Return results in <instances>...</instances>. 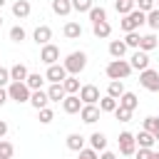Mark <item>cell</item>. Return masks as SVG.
Returning <instances> with one entry per match:
<instances>
[{
	"instance_id": "cell-49",
	"label": "cell",
	"mask_w": 159,
	"mask_h": 159,
	"mask_svg": "<svg viewBox=\"0 0 159 159\" xmlns=\"http://www.w3.org/2000/svg\"><path fill=\"white\" fill-rule=\"evenodd\" d=\"M5 2H7V0H0V7H2V5H5Z\"/></svg>"
},
{
	"instance_id": "cell-22",
	"label": "cell",
	"mask_w": 159,
	"mask_h": 159,
	"mask_svg": "<svg viewBox=\"0 0 159 159\" xmlns=\"http://www.w3.org/2000/svg\"><path fill=\"white\" fill-rule=\"evenodd\" d=\"M67 149H72V152H82V149H84V137H82L80 132H72V134L67 137Z\"/></svg>"
},
{
	"instance_id": "cell-35",
	"label": "cell",
	"mask_w": 159,
	"mask_h": 159,
	"mask_svg": "<svg viewBox=\"0 0 159 159\" xmlns=\"http://www.w3.org/2000/svg\"><path fill=\"white\" fill-rule=\"evenodd\" d=\"M92 7H94L92 0H72V10H77V12H89Z\"/></svg>"
},
{
	"instance_id": "cell-13",
	"label": "cell",
	"mask_w": 159,
	"mask_h": 159,
	"mask_svg": "<svg viewBox=\"0 0 159 159\" xmlns=\"http://www.w3.org/2000/svg\"><path fill=\"white\" fill-rule=\"evenodd\" d=\"M129 65H132V70H147L149 67V55L144 52V50H137L134 55H132V60H129Z\"/></svg>"
},
{
	"instance_id": "cell-29",
	"label": "cell",
	"mask_w": 159,
	"mask_h": 159,
	"mask_svg": "<svg viewBox=\"0 0 159 159\" xmlns=\"http://www.w3.org/2000/svg\"><path fill=\"white\" fill-rule=\"evenodd\" d=\"M42 82H45V77H42L40 72H30L27 80H25V84H27L30 89H42Z\"/></svg>"
},
{
	"instance_id": "cell-5",
	"label": "cell",
	"mask_w": 159,
	"mask_h": 159,
	"mask_svg": "<svg viewBox=\"0 0 159 159\" xmlns=\"http://www.w3.org/2000/svg\"><path fill=\"white\" fill-rule=\"evenodd\" d=\"M139 84L149 92H159V70H152V67L142 70L139 72Z\"/></svg>"
},
{
	"instance_id": "cell-20",
	"label": "cell",
	"mask_w": 159,
	"mask_h": 159,
	"mask_svg": "<svg viewBox=\"0 0 159 159\" xmlns=\"http://www.w3.org/2000/svg\"><path fill=\"white\" fill-rule=\"evenodd\" d=\"M134 137H137V147H144V149H152L154 142H157V137H154L152 132H147V129H142V132L134 134Z\"/></svg>"
},
{
	"instance_id": "cell-44",
	"label": "cell",
	"mask_w": 159,
	"mask_h": 159,
	"mask_svg": "<svg viewBox=\"0 0 159 159\" xmlns=\"http://www.w3.org/2000/svg\"><path fill=\"white\" fill-rule=\"evenodd\" d=\"M134 157H137V159H152V149L139 147V152H134Z\"/></svg>"
},
{
	"instance_id": "cell-43",
	"label": "cell",
	"mask_w": 159,
	"mask_h": 159,
	"mask_svg": "<svg viewBox=\"0 0 159 159\" xmlns=\"http://www.w3.org/2000/svg\"><path fill=\"white\" fill-rule=\"evenodd\" d=\"M12 80H10V70H5V67H0V87H5V84H10Z\"/></svg>"
},
{
	"instance_id": "cell-46",
	"label": "cell",
	"mask_w": 159,
	"mask_h": 159,
	"mask_svg": "<svg viewBox=\"0 0 159 159\" xmlns=\"http://www.w3.org/2000/svg\"><path fill=\"white\" fill-rule=\"evenodd\" d=\"M5 134H7V122H5V119H0V139H2Z\"/></svg>"
},
{
	"instance_id": "cell-50",
	"label": "cell",
	"mask_w": 159,
	"mask_h": 159,
	"mask_svg": "<svg viewBox=\"0 0 159 159\" xmlns=\"http://www.w3.org/2000/svg\"><path fill=\"white\" fill-rule=\"evenodd\" d=\"M0 27H2V15H0Z\"/></svg>"
},
{
	"instance_id": "cell-25",
	"label": "cell",
	"mask_w": 159,
	"mask_h": 159,
	"mask_svg": "<svg viewBox=\"0 0 159 159\" xmlns=\"http://www.w3.org/2000/svg\"><path fill=\"white\" fill-rule=\"evenodd\" d=\"M157 45H159V40H157V35H154V32H149V35H142V42H139V50H144V52H152V50H157Z\"/></svg>"
},
{
	"instance_id": "cell-38",
	"label": "cell",
	"mask_w": 159,
	"mask_h": 159,
	"mask_svg": "<svg viewBox=\"0 0 159 159\" xmlns=\"http://www.w3.org/2000/svg\"><path fill=\"white\" fill-rule=\"evenodd\" d=\"M147 25L152 30H159V7H154V10L147 12Z\"/></svg>"
},
{
	"instance_id": "cell-16",
	"label": "cell",
	"mask_w": 159,
	"mask_h": 159,
	"mask_svg": "<svg viewBox=\"0 0 159 159\" xmlns=\"http://www.w3.org/2000/svg\"><path fill=\"white\" fill-rule=\"evenodd\" d=\"M50 7H52V12H55V15L67 17V15L72 12V0H52V2H50Z\"/></svg>"
},
{
	"instance_id": "cell-41",
	"label": "cell",
	"mask_w": 159,
	"mask_h": 159,
	"mask_svg": "<svg viewBox=\"0 0 159 159\" xmlns=\"http://www.w3.org/2000/svg\"><path fill=\"white\" fill-rule=\"evenodd\" d=\"M154 7H157V0H137V10H142V12H149Z\"/></svg>"
},
{
	"instance_id": "cell-28",
	"label": "cell",
	"mask_w": 159,
	"mask_h": 159,
	"mask_svg": "<svg viewBox=\"0 0 159 159\" xmlns=\"http://www.w3.org/2000/svg\"><path fill=\"white\" fill-rule=\"evenodd\" d=\"M127 89H124V84H122V80H109V87H107V94L109 97H114V99H119L122 94H124Z\"/></svg>"
},
{
	"instance_id": "cell-10",
	"label": "cell",
	"mask_w": 159,
	"mask_h": 159,
	"mask_svg": "<svg viewBox=\"0 0 159 159\" xmlns=\"http://www.w3.org/2000/svg\"><path fill=\"white\" fill-rule=\"evenodd\" d=\"M82 99H80V94H67L65 99H62V109L67 112V114H80V109H82Z\"/></svg>"
},
{
	"instance_id": "cell-40",
	"label": "cell",
	"mask_w": 159,
	"mask_h": 159,
	"mask_svg": "<svg viewBox=\"0 0 159 159\" xmlns=\"http://www.w3.org/2000/svg\"><path fill=\"white\" fill-rule=\"evenodd\" d=\"M37 112H40V122H42V124H50V122L55 119V112H52L50 107H42V109H37Z\"/></svg>"
},
{
	"instance_id": "cell-7",
	"label": "cell",
	"mask_w": 159,
	"mask_h": 159,
	"mask_svg": "<svg viewBox=\"0 0 159 159\" xmlns=\"http://www.w3.org/2000/svg\"><path fill=\"white\" fill-rule=\"evenodd\" d=\"M80 99L84 102V104H99V87L97 84H82L80 87Z\"/></svg>"
},
{
	"instance_id": "cell-8",
	"label": "cell",
	"mask_w": 159,
	"mask_h": 159,
	"mask_svg": "<svg viewBox=\"0 0 159 159\" xmlns=\"http://www.w3.org/2000/svg\"><path fill=\"white\" fill-rule=\"evenodd\" d=\"M40 60H42L47 67H50V65H57V60H60V47L52 45V42L42 45V50H40Z\"/></svg>"
},
{
	"instance_id": "cell-48",
	"label": "cell",
	"mask_w": 159,
	"mask_h": 159,
	"mask_svg": "<svg viewBox=\"0 0 159 159\" xmlns=\"http://www.w3.org/2000/svg\"><path fill=\"white\" fill-rule=\"evenodd\" d=\"M152 159H159V152H152Z\"/></svg>"
},
{
	"instance_id": "cell-19",
	"label": "cell",
	"mask_w": 159,
	"mask_h": 159,
	"mask_svg": "<svg viewBox=\"0 0 159 159\" xmlns=\"http://www.w3.org/2000/svg\"><path fill=\"white\" fill-rule=\"evenodd\" d=\"M47 94H50V102H62V99L67 97V92H65L62 82H52V84H50V89H47Z\"/></svg>"
},
{
	"instance_id": "cell-36",
	"label": "cell",
	"mask_w": 159,
	"mask_h": 159,
	"mask_svg": "<svg viewBox=\"0 0 159 159\" xmlns=\"http://www.w3.org/2000/svg\"><path fill=\"white\" fill-rule=\"evenodd\" d=\"M25 35H27V32H25V27H22V25L10 27V40H12V42H22V40H25Z\"/></svg>"
},
{
	"instance_id": "cell-9",
	"label": "cell",
	"mask_w": 159,
	"mask_h": 159,
	"mask_svg": "<svg viewBox=\"0 0 159 159\" xmlns=\"http://www.w3.org/2000/svg\"><path fill=\"white\" fill-rule=\"evenodd\" d=\"M99 114H102L99 104H82V109H80V117H82L84 124H94L99 119Z\"/></svg>"
},
{
	"instance_id": "cell-21",
	"label": "cell",
	"mask_w": 159,
	"mask_h": 159,
	"mask_svg": "<svg viewBox=\"0 0 159 159\" xmlns=\"http://www.w3.org/2000/svg\"><path fill=\"white\" fill-rule=\"evenodd\" d=\"M124 52H127V42H124V40H112V42H109V55H112L114 60H122Z\"/></svg>"
},
{
	"instance_id": "cell-11",
	"label": "cell",
	"mask_w": 159,
	"mask_h": 159,
	"mask_svg": "<svg viewBox=\"0 0 159 159\" xmlns=\"http://www.w3.org/2000/svg\"><path fill=\"white\" fill-rule=\"evenodd\" d=\"M65 77H67V70H65V65H50L47 67V72H45V80H50V82H65Z\"/></svg>"
},
{
	"instance_id": "cell-27",
	"label": "cell",
	"mask_w": 159,
	"mask_h": 159,
	"mask_svg": "<svg viewBox=\"0 0 159 159\" xmlns=\"http://www.w3.org/2000/svg\"><path fill=\"white\" fill-rule=\"evenodd\" d=\"M62 87H65L67 94H77V92H80V80H77V75H67L65 82H62Z\"/></svg>"
},
{
	"instance_id": "cell-14",
	"label": "cell",
	"mask_w": 159,
	"mask_h": 159,
	"mask_svg": "<svg viewBox=\"0 0 159 159\" xmlns=\"http://www.w3.org/2000/svg\"><path fill=\"white\" fill-rule=\"evenodd\" d=\"M30 12H32L30 0H15V2H12V15H15L17 20H25Z\"/></svg>"
},
{
	"instance_id": "cell-23",
	"label": "cell",
	"mask_w": 159,
	"mask_h": 159,
	"mask_svg": "<svg viewBox=\"0 0 159 159\" xmlns=\"http://www.w3.org/2000/svg\"><path fill=\"white\" fill-rule=\"evenodd\" d=\"M89 147H92L94 152H104V149H107V137H104L102 132H92V137H89Z\"/></svg>"
},
{
	"instance_id": "cell-26",
	"label": "cell",
	"mask_w": 159,
	"mask_h": 159,
	"mask_svg": "<svg viewBox=\"0 0 159 159\" xmlns=\"http://www.w3.org/2000/svg\"><path fill=\"white\" fill-rule=\"evenodd\" d=\"M119 107H127V109H132V112H134V109L139 107L137 94H134V92H124V94L119 97Z\"/></svg>"
},
{
	"instance_id": "cell-51",
	"label": "cell",
	"mask_w": 159,
	"mask_h": 159,
	"mask_svg": "<svg viewBox=\"0 0 159 159\" xmlns=\"http://www.w3.org/2000/svg\"><path fill=\"white\" fill-rule=\"evenodd\" d=\"M157 7H159V0H157Z\"/></svg>"
},
{
	"instance_id": "cell-1",
	"label": "cell",
	"mask_w": 159,
	"mask_h": 159,
	"mask_svg": "<svg viewBox=\"0 0 159 159\" xmlns=\"http://www.w3.org/2000/svg\"><path fill=\"white\" fill-rule=\"evenodd\" d=\"M147 22V12H142V10H132V12H127L124 15V20L119 22V27L124 30V32H134V30H139L142 25Z\"/></svg>"
},
{
	"instance_id": "cell-31",
	"label": "cell",
	"mask_w": 159,
	"mask_h": 159,
	"mask_svg": "<svg viewBox=\"0 0 159 159\" xmlns=\"http://www.w3.org/2000/svg\"><path fill=\"white\" fill-rule=\"evenodd\" d=\"M117 107H119V99H114V97H109V94L99 99V109H102V112H114Z\"/></svg>"
},
{
	"instance_id": "cell-32",
	"label": "cell",
	"mask_w": 159,
	"mask_h": 159,
	"mask_svg": "<svg viewBox=\"0 0 159 159\" xmlns=\"http://www.w3.org/2000/svg\"><path fill=\"white\" fill-rule=\"evenodd\" d=\"M134 5H137V0H117V2H114V10H117L119 15H127V12L134 10Z\"/></svg>"
},
{
	"instance_id": "cell-42",
	"label": "cell",
	"mask_w": 159,
	"mask_h": 159,
	"mask_svg": "<svg viewBox=\"0 0 159 159\" xmlns=\"http://www.w3.org/2000/svg\"><path fill=\"white\" fill-rule=\"evenodd\" d=\"M77 154H80L77 159H99V152H94L92 147H89V149L84 147V149H82V152H77Z\"/></svg>"
},
{
	"instance_id": "cell-12",
	"label": "cell",
	"mask_w": 159,
	"mask_h": 159,
	"mask_svg": "<svg viewBox=\"0 0 159 159\" xmlns=\"http://www.w3.org/2000/svg\"><path fill=\"white\" fill-rule=\"evenodd\" d=\"M32 40H35L37 45H47V42L52 40V27H50V25H37L35 32H32Z\"/></svg>"
},
{
	"instance_id": "cell-6",
	"label": "cell",
	"mask_w": 159,
	"mask_h": 159,
	"mask_svg": "<svg viewBox=\"0 0 159 159\" xmlns=\"http://www.w3.org/2000/svg\"><path fill=\"white\" fill-rule=\"evenodd\" d=\"M119 154H124V157H134V152H137V137L132 134V132H119Z\"/></svg>"
},
{
	"instance_id": "cell-17",
	"label": "cell",
	"mask_w": 159,
	"mask_h": 159,
	"mask_svg": "<svg viewBox=\"0 0 159 159\" xmlns=\"http://www.w3.org/2000/svg\"><path fill=\"white\" fill-rule=\"evenodd\" d=\"M62 32H65V37H67V40H80V37H82V25H80V22H75V20H70V22L65 25V30H62Z\"/></svg>"
},
{
	"instance_id": "cell-3",
	"label": "cell",
	"mask_w": 159,
	"mask_h": 159,
	"mask_svg": "<svg viewBox=\"0 0 159 159\" xmlns=\"http://www.w3.org/2000/svg\"><path fill=\"white\" fill-rule=\"evenodd\" d=\"M104 72H107L109 80H127V77L132 75V65H129L127 60H112Z\"/></svg>"
},
{
	"instance_id": "cell-39",
	"label": "cell",
	"mask_w": 159,
	"mask_h": 159,
	"mask_svg": "<svg viewBox=\"0 0 159 159\" xmlns=\"http://www.w3.org/2000/svg\"><path fill=\"white\" fill-rule=\"evenodd\" d=\"M132 114H134V112H132V109H127V107H117V109H114V117H117L119 122H129V119H132Z\"/></svg>"
},
{
	"instance_id": "cell-34",
	"label": "cell",
	"mask_w": 159,
	"mask_h": 159,
	"mask_svg": "<svg viewBox=\"0 0 159 159\" xmlns=\"http://www.w3.org/2000/svg\"><path fill=\"white\" fill-rule=\"evenodd\" d=\"M12 154H15V147L7 139H0V159H12Z\"/></svg>"
},
{
	"instance_id": "cell-37",
	"label": "cell",
	"mask_w": 159,
	"mask_h": 159,
	"mask_svg": "<svg viewBox=\"0 0 159 159\" xmlns=\"http://www.w3.org/2000/svg\"><path fill=\"white\" fill-rule=\"evenodd\" d=\"M124 42H127V47H134V50H139V42H142V35L134 30V32H127V37H124Z\"/></svg>"
},
{
	"instance_id": "cell-2",
	"label": "cell",
	"mask_w": 159,
	"mask_h": 159,
	"mask_svg": "<svg viewBox=\"0 0 159 159\" xmlns=\"http://www.w3.org/2000/svg\"><path fill=\"white\" fill-rule=\"evenodd\" d=\"M62 65H65L67 75H80V72L87 67V55H84L82 50H77V52H70V55H67V60H65Z\"/></svg>"
},
{
	"instance_id": "cell-24",
	"label": "cell",
	"mask_w": 159,
	"mask_h": 159,
	"mask_svg": "<svg viewBox=\"0 0 159 159\" xmlns=\"http://www.w3.org/2000/svg\"><path fill=\"white\" fill-rule=\"evenodd\" d=\"M92 32H94V37L104 40V37L112 35V25H109L107 20H104V22H94V25H92Z\"/></svg>"
},
{
	"instance_id": "cell-47",
	"label": "cell",
	"mask_w": 159,
	"mask_h": 159,
	"mask_svg": "<svg viewBox=\"0 0 159 159\" xmlns=\"http://www.w3.org/2000/svg\"><path fill=\"white\" fill-rule=\"evenodd\" d=\"M99 159H117V154H114V152H107V149H104V152L99 154Z\"/></svg>"
},
{
	"instance_id": "cell-18",
	"label": "cell",
	"mask_w": 159,
	"mask_h": 159,
	"mask_svg": "<svg viewBox=\"0 0 159 159\" xmlns=\"http://www.w3.org/2000/svg\"><path fill=\"white\" fill-rule=\"evenodd\" d=\"M27 75H30V72H27V67H25L22 62H17V65L10 67V80H12V82H25Z\"/></svg>"
},
{
	"instance_id": "cell-15",
	"label": "cell",
	"mask_w": 159,
	"mask_h": 159,
	"mask_svg": "<svg viewBox=\"0 0 159 159\" xmlns=\"http://www.w3.org/2000/svg\"><path fill=\"white\" fill-rule=\"evenodd\" d=\"M47 102H50V94H47V92H42V89H32V94H30V104H32L35 109L47 107Z\"/></svg>"
},
{
	"instance_id": "cell-45",
	"label": "cell",
	"mask_w": 159,
	"mask_h": 159,
	"mask_svg": "<svg viewBox=\"0 0 159 159\" xmlns=\"http://www.w3.org/2000/svg\"><path fill=\"white\" fill-rule=\"evenodd\" d=\"M7 99H10V97H7V89H5V87H0V107H2Z\"/></svg>"
},
{
	"instance_id": "cell-33",
	"label": "cell",
	"mask_w": 159,
	"mask_h": 159,
	"mask_svg": "<svg viewBox=\"0 0 159 159\" xmlns=\"http://www.w3.org/2000/svg\"><path fill=\"white\" fill-rule=\"evenodd\" d=\"M144 129L152 132V134L159 139V117H147V119H144Z\"/></svg>"
},
{
	"instance_id": "cell-4",
	"label": "cell",
	"mask_w": 159,
	"mask_h": 159,
	"mask_svg": "<svg viewBox=\"0 0 159 159\" xmlns=\"http://www.w3.org/2000/svg\"><path fill=\"white\" fill-rule=\"evenodd\" d=\"M30 94H32V89H30L25 82H10V84H7V97L15 99L17 104L30 102Z\"/></svg>"
},
{
	"instance_id": "cell-30",
	"label": "cell",
	"mask_w": 159,
	"mask_h": 159,
	"mask_svg": "<svg viewBox=\"0 0 159 159\" xmlns=\"http://www.w3.org/2000/svg\"><path fill=\"white\" fill-rule=\"evenodd\" d=\"M87 15H89V20H92V25H94V22H104V20H107V10H104L102 5H99V7L94 5V7H92V10L87 12Z\"/></svg>"
}]
</instances>
